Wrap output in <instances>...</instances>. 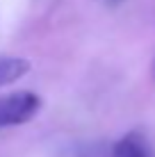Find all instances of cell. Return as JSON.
<instances>
[{
	"label": "cell",
	"mask_w": 155,
	"mask_h": 157,
	"mask_svg": "<svg viewBox=\"0 0 155 157\" xmlns=\"http://www.w3.org/2000/svg\"><path fill=\"white\" fill-rule=\"evenodd\" d=\"M41 109V98L34 91H14L0 96V130L32 121Z\"/></svg>",
	"instance_id": "cell-1"
},
{
	"label": "cell",
	"mask_w": 155,
	"mask_h": 157,
	"mask_svg": "<svg viewBox=\"0 0 155 157\" xmlns=\"http://www.w3.org/2000/svg\"><path fill=\"white\" fill-rule=\"evenodd\" d=\"M110 157H155L148 139L139 130H130L123 137H119L112 146Z\"/></svg>",
	"instance_id": "cell-2"
},
{
	"label": "cell",
	"mask_w": 155,
	"mask_h": 157,
	"mask_svg": "<svg viewBox=\"0 0 155 157\" xmlns=\"http://www.w3.org/2000/svg\"><path fill=\"white\" fill-rule=\"evenodd\" d=\"M30 71V62L23 57H5L0 55V86H7L25 78Z\"/></svg>",
	"instance_id": "cell-3"
}]
</instances>
